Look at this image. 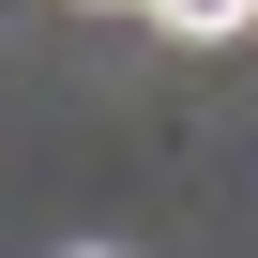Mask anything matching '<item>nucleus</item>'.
Instances as JSON below:
<instances>
[{
    "label": "nucleus",
    "mask_w": 258,
    "mask_h": 258,
    "mask_svg": "<svg viewBox=\"0 0 258 258\" xmlns=\"http://www.w3.org/2000/svg\"><path fill=\"white\" fill-rule=\"evenodd\" d=\"M137 16H167L182 46H228V31H258V0H137Z\"/></svg>",
    "instance_id": "f257e3e1"
},
{
    "label": "nucleus",
    "mask_w": 258,
    "mask_h": 258,
    "mask_svg": "<svg viewBox=\"0 0 258 258\" xmlns=\"http://www.w3.org/2000/svg\"><path fill=\"white\" fill-rule=\"evenodd\" d=\"M91 258H106V243H91Z\"/></svg>",
    "instance_id": "f03ea898"
}]
</instances>
